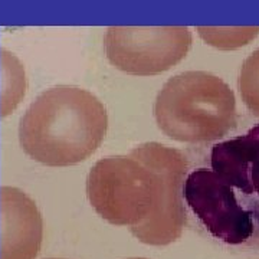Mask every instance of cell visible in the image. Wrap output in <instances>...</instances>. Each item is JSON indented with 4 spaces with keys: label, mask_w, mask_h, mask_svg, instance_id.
Here are the masks:
<instances>
[{
    "label": "cell",
    "mask_w": 259,
    "mask_h": 259,
    "mask_svg": "<svg viewBox=\"0 0 259 259\" xmlns=\"http://www.w3.org/2000/svg\"><path fill=\"white\" fill-rule=\"evenodd\" d=\"M199 35L214 48L235 49L248 45L259 33V28H203L199 26Z\"/></svg>",
    "instance_id": "obj_9"
},
{
    "label": "cell",
    "mask_w": 259,
    "mask_h": 259,
    "mask_svg": "<svg viewBox=\"0 0 259 259\" xmlns=\"http://www.w3.org/2000/svg\"><path fill=\"white\" fill-rule=\"evenodd\" d=\"M2 102L0 115L5 118L16 110L26 94V75L25 68L12 52L2 49Z\"/></svg>",
    "instance_id": "obj_8"
},
{
    "label": "cell",
    "mask_w": 259,
    "mask_h": 259,
    "mask_svg": "<svg viewBox=\"0 0 259 259\" xmlns=\"http://www.w3.org/2000/svg\"><path fill=\"white\" fill-rule=\"evenodd\" d=\"M183 196L216 239L228 245H242L253 236L252 212L238 203L233 189L212 170L192 171L185 180Z\"/></svg>",
    "instance_id": "obj_5"
},
{
    "label": "cell",
    "mask_w": 259,
    "mask_h": 259,
    "mask_svg": "<svg viewBox=\"0 0 259 259\" xmlns=\"http://www.w3.org/2000/svg\"><path fill=\"white\" fill-rule=\"evenodd\" d=\"M127 259H147V258H127Z\"/></svg>",
    "instance_id": "obj_11"
},
{
    "label": "cell",
    "mask_w": 259,
    "mask_h": 259,
    "mask_svg": "<svg viewBox=\"0 0 259 259\" xmlns=\"http://www.w3.org/2000/svg\"><path fill=\"white\" fill-rule=\"evenodd\" d=\"M210 164L213 173L232 189L259 197V124L245 136L214 144Z\"/></svg>",
    "instance_id": "obj_7"
},
{
    "label": "cell",
    "mask_w": 259,
    "mask_h": 259,
    "mask_svg": "<svg viewBox=\"0 0 259 259\" xmlns=\"http://www.w3.org/2000/svg\"><path fill=\"white\" fill-rule=\"evenodd\" d=\"M187 160L176 148L146 143L128 156L101 158L87 179V196L107 222L130 226L146 245L164 246L185 229Z\"/></svg>",
    "instance_id": "obj_1"
},
{
    "label": "cell",
    "mask_w": 259,
    "mask_h": 259,
    "mask_svg": "<svg viewBox=\"0 0 259 259\" xmlns=\"http://www.w3.org/2000/svg\"><path fill=\"white\" fill-rule=\"evenodd\" d=\"M107 128V110L95 95L78 87L58 85L29 105L19 124V143L44 166H74L97 151Z\"/></svg>",
    "instance_id": "obj_2"
},
{
    "label": "cell",
    "mask_w": 259,
    "mask_h": 259,
    "mask_svg": "<svg viewBox=\"0 0 259 259\" xmlns=\"http://www.w3.org/2000/svg\"><path fill=\"white\" fill-rule=\"evenodd\" d=\"M186 26H111L104 47L108 61L130 75L150 76L177 65L192 47Z\"/></svg>",
    "instance_id": "obj_4"
},
{
    "label": "cell",
    "mask_w": 259,
    "mask_h": 259,
    "mask_svg": "<svg viewBox=\"0 0 259 259\" xmlns=\"http://www.w3.org/2000/svg\"><path fill=\"white\" fill-rule=\"evenodd\" d=\"M158 128L180 143H207L236 124V100L222 78L189 71L170 78L154 104Z\"/></svg>",
    "instance_id": "obj_3"
},
{
    "label": "cell",
    "mask_w": 259,
    "mask_h": 259,
    "mask_svg": "<svg viewBox=\"0 0 259 259\" xmlns=\"http://www.w3.org/2000/svg\"><path fill=\"white\" fill-rule=\"evenodd\" d=\"M239 91L248 110L259 117V49L250 54L242 65Z\"/></svg>",
    "instance_id": "obj_10"
},
{
    "label": "cell",
    "mask_w": 259,
    "mask_h": 259,
    "mask_svg": "<svg viewBox=\"0 0 259 259\" xmlns=\"http://www.w3.org/2000/svg\"><path fill=\"white\" fill-rule=\"evenodd\" d=\"M0 259H36L44 221L33 199L18 187H0Z\"/></svg>",
    "instance_id": "obj_6"
},
{
    "label": "cell",
    "mask_w": 259,
    "mask_h": 259,
    "mask_svg": "<svg viewBox=\"0 0 259 259\" xmlns=\"http://www.w3.org/2000/svg\"><path fill=\"white\" fill-rule=\"evenodd\" d=\"M48 259H65V258H48Z\"/></svg>",
    "instance_id": "obj_12"
}]
</instances>
